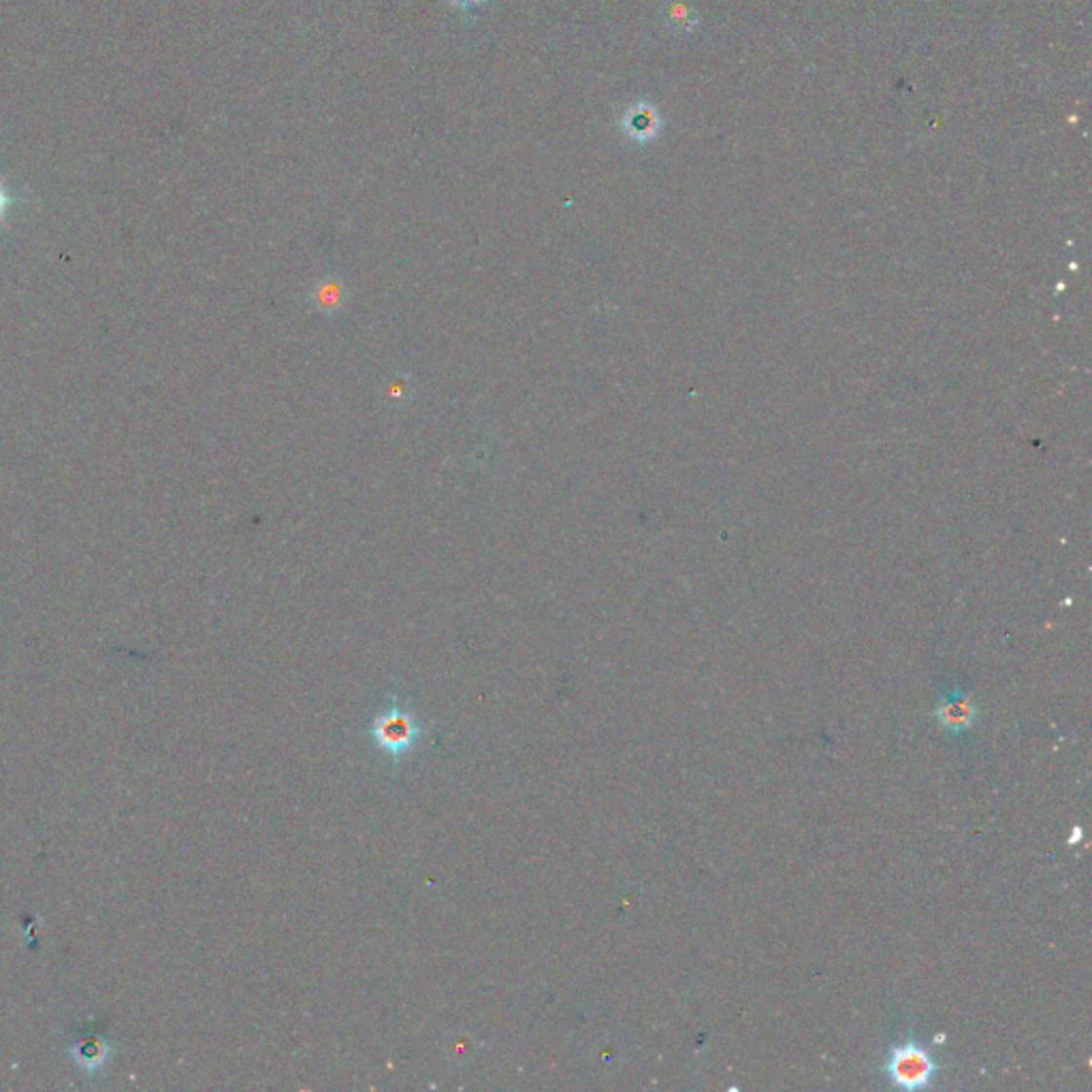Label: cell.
<instances>
[{"label": "cell", "instance_id": "cell-6", "mask_svg": "<svg viewBox=\"0 0 1092 1092\" xmlns=\"http://www.w3.org/2000/svg\"><path fill=\"white\" fill-rule=\"evenodd\" d=\"M664 21L674 32L692 34L700 24V16L692 0H666Z\"/></svg>", "mask_w": 1092, "mask_h": 1092}, {"label": "cell", "instance_id": "cell-2", "mask_svg": "<svg viewBox=\"0 0 1092 1092\" xmlns=\"http://www.w3.org/2000/svg\"><path fill=\"white\" fill-rule=\"evenodd\" d=\"M886 1073L894 1086L905 1090H922L933 1084L937 1063L922 1043L903 1041L890 1050Z\"/></svg>", "mask_w": 1092, "mask_h": 1092}, {"label": "cell", "instance_id": "cell-5", "mask_svg": "<svg viewBox=\"0 0 1092 1092\" xmlns=\"http://www.w3.org/2000/svg\"><path fill=\"white\" fill-rule=\"evenodd\" d=\"M662 126L660 113L651 102H636L624 113V129L634 142H651Z\"/></svg>", "mask_w": 1092, "mask_h": 1092}, {"label": "cell", "instance_id": "cell-3", "mask_svg": "<svg viewBox=\"0 0 1092 1092\" xmlns=\"http://www.w3.org/2000/svg\"><path fill=\"white\" fill-rule=\"evenodd\" d=\"M307 303L318 314L336 316L346 305V286L333 273H327L312 284L307 293Z\"/></svg>", "mask_w": 1092, "mask_h": 1092}, {"label": "cell", "instance_id": "cell-4", "mask_svg": "<svg viewBox=\"0 0 1092 1092\" xmlns=\"http://www.w3.org/2000/svg\"><path fill=\"white\" fill-rule=\"evenodd\" d=\"M975 715H977V708L973 705V700L958 692H953L951 696L941 700L937 707V719L941 726L950 732L967 730L975 721Z\"/></svg>", "mask_w": 1092, "mask_h": 1092}, {"label": "cell", "instance_id": "cell-1", "mask_svg": "<svg viewBox=\"0 0 1092 1092\" xmlns=\"http://www.w3.org/2000/svg\"><path fill=\"white\" fill-rule=\"evenodd\" d=\"M370 737L374 745L393 762H401L417 749L419 741L427 734V726L421 723L404 700L390 698L388 705L378 712L370 723Z\"/></svg>", "mask_w": 1092, "mask_h": 1092}, {"label": "cell", "instance_id": "cell-7", "mask_svg": "<svg viewBox=\"0 0 1092 1092\" xmlns=\"http://www.w3.org/2000/svg\"><path fill=\"white\" fill-rule=\"evenodd\" d=\"M20 203H21L20 194L9 186L5 178H0V226L9 221L11 214L18 210Z\"/></svg>", "mask_w": 1092, "mask_h": 1092}, {"label": "cell", "instance_id": "cell-8", "mask_svg": "<svg viewBox=\"0 0 1092 1092\" xmlns=\"http://www.w3.org/2000/svg\"><path fill=\"white\" fill-rule=\"evenodd\" d=\"M451 3H455L457 7H474V5L485 3V0H451Z\"/></svg>", "mask_w": 1092, "mask_h": 1092}]
</instances>
